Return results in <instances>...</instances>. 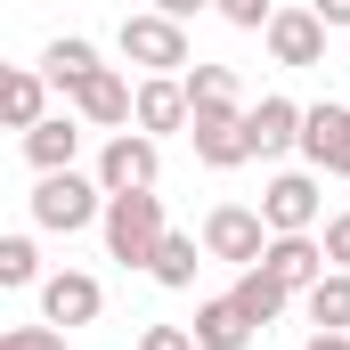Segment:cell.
<instances>
[{"instance_id": "25", "label": "cell", "mask_w": 350, "mask_h": 350, "mask_svg": "<svg viewBox=\"0 0 350 350\" xmlns=\"http://www.w3.org/2000/svg\"><path fill=\"white\" fill-rule=\"evenodd\" d=\"M0 350H66V334H57V326H8Z\"/></svg>"}, {"instance_id": "29", "label": "cell", "mask_w": 350, "mask_h": 350, "mask_svg": "<svg viewBox=\"0 0 350 350\" xmlns=\"http://www.w3.org/2000/svg\"><path fill=\"white\" fill-rule=\"evenodd\" d=\"M310 8H318L326 25H350V0H310Z\"/></svg>"}, {"instance_id": "26", "label": "cell", "mask_w": 350, "mask_h": 350, "mask_svg": "<svg viewBox=\"0 0 350 350\" xmlns=\"http://www.w3.org/2000/svg\"><path fill=\"white\" fill-rule=\"evenodd\" d=\"M326 261L350 269V212H334V220H326Z\"/></svg>"}, {"instance_id": "20", "label": "cell", "mask_w": 350, "mask_h": 350, "mask_svg": "<svg viewBox=\"0 0 350 350\" xmlns=\"http://www.w3.org/2000/svg\"><path fill=\"white\" fill-rule=\"evenodd\" d=\"M285 301H293V293H285L269 269H245V277H237V310H245L253 326H277V318H285Z\"/></svg>"}, {"instance_id": "12", "label": "cell", "mask_w": 350, "mask_h": 350, "mask_svg": "<svg viewBox=\"0 0 350 350\" xmlns=\"http://www.w3.org/2000/svg\"><path fill=\"white\" fill-rule=\"evenodd\" d=\"M74 114H82V122H98V131H114V122H131V114H139V90L122 82L114 66H98V74L74 90Z\"/></svg>"}, {"instance_id": "17", "label": "cell", "mask_w": 350, "mask_h": 350, "mask_svg": "<svg viewBox=\"0 0 350 350\" xmlns=\"http://www.w3.org/2000/svg\"><path fill=\"white\" fill-rule=\"evenodd\" d=\"M0 114H8V131H33V122L49 114V74H33V66H16V74L0 82Z\"/></svg>"}, {"instance_id": "30", "label": "cell", "mask_w": 350, "mask_h": 350, "mask_svg": "<svg viewBox=\"0 0 350 350\" xmlns=\"http://www.w3.org/2000/svg\"><path fill=\"white\" fill-rule=\"evenodd\" d=\"M301 350H350V334H310Z\"/></svg>"}, {"instance_id": "9", "label": "cell", "mask_w": 350, "mask_h": 350, "mask_svg": "<svg viewBox=\"0 0 350 350\" xmlns=\"http://www.w3.org/2000/svg\"><path fill=\"white\" fill-rule=\"evenodd\" d=\"M147 139H163V131H187L196 122V98H187V82L179 74H147L139 82V114H131Z\"/></svg>"}, {"instance_id": "3", "label": "cell", "mask_w": 350, "mask_h": 350, "mask_svg": "<svg viewBox=\"0 0 350 350\" xmlns=\"http://www.w3.org/2000/svg\"><path fill=\"white\" fill-rule=\"evenodd\" d=\"M122 57L131 66H147V74H179L187 66V33H179V16H163V8H147V16H122Z\"/></svg>"}, {"instance_id": "11", "label": "cell", "mask_w": 350, "mask_h": 350, "mask_svg": "<svg viewBox=\"0 0 350 350\" xmlns=\"http://www.w3.org/2000/svg\"><path fill=\"white\" fill-rule=\"evenodd\" d=\"M261 269L285 285V293H310V285L326 277V245H318V237H269Z\"/></svg>"}, {"instance_id": "18", "label": "cell", "mask_w": 350, "mask_h": 350, "mask_svg": "<svg viewBox=\"0 0 350 350\" xmlns=\"http://www.w3.org/2000/svg\"><path fill=\"white\" fill-rule=\"evenodd\" d=\"M301 310H310L318 334H350V269H326V277L301 293Z\"/></svg>"}, {"instance_id": "16", "label": "cell", "mask_w": 350, "mask_h": 350, "mask_svg": "<svg viewBox=\"0 0 350 350\" xmlns=\"http://www.w3.org/2000/svg\"><path fill=\"white\" fill-rule=\"evenodd\" d=\"M74 147H82V131H74L66 114H41V122L25 131V155H33V172H74Z\"/></svg>"}, {"instance_id": "19", "label": "cell", "mask_w": 350, "mask_h": 350, "mask_svg": "<svg viewBox=\"0 0 350 350\" xmlns=\"http://www.w3.org/2000/svg\"><path fill=\"white\" fill-rule=\"evenodd\" d=\"M41 74H49L57 90H82L90 74H98V49H90L82 33H66V41H49V49H41Z\"/></svg>"}, {"instance_id": "8", "label": "cell", "mask_w": 350, "mask_h": 350, "mask_svg": "<svg viewBox=\"0 0 350 350\" xmlns=\"http://www.w3.org/2000/svg\"><path fill=\"white\" fill-rule=\"evenodd\" d=\"M269 57L277 66H326V16L318 8H277L269 16Z\"/></svg>"}, {"instance_id": "7", "label": "cell", "mask_w": 350, "mask_h": 350, "mask_svg": "<svg viewBox=\"0 0 350 350\" xmlns=\"http://www.w3.org/2000/svg\"><path fill=\"white\" fill-rule=\"evenodd\" d=\"M318 179L310 172H277L269 179V196H261V220H269V237H310L318 228Z\"/></svg>"}, {"instance_id": "6", "label": "cell", "mask_w": 350, "mask_h": 350, "mask_svg": "<svg viewBox=\"0 0 350 350\" xmlns=\"http://www.w3.org/2000/svg\"><path fill=\"white\" fill-rule=\"evenodd\" d=\"M204 253H212V261H237V269H261L269 220H261V212H245V204H220V212L204 220Z\"/></svg>"}, {"instance_id": "5", "label": "cell", "mask_w": 350, "mask_h": 350, "mask_svg": "<svg viewBox=\"0 0 350 350\" xmlns=\"http://www.w3.org/2000/svg\"><path fill=\"white\" fill-rule=\"evenodd\" d=\"M155 172H163V155H155L147 131H114L106 155H98V187L106 196H139V187H155Z\"/></svg>"}, {"instance_id": "15", "label": "cell", "mask_w": 350, "mask_h": 350, "mask_svg": "<svg viewBox=\"0 0 350 350\" xmlns=\"http://www.w3.org/2000/svg\"><path fill=\"white\" fill-rule=\"evenodd\" d=\"M301 114H310V106H293V98H261V106L245 114L253 155H285V147H301Z\"/></svg>"}, {"instance_id": "24", "label": "cell", "mask_w": 350, "mask_h": 350, "mask_svg": "<svg viewBox=\"0 0 350 350\" xmlns=\"http://www.w3.org/2000/svg\"><path fill=\"white\" fill-rule=\"evenodd\" d=\"M212 8H220V16H228L237 33H269V16H277L269 0H212Z\"/></svg>"}, {"instance_id": "1", "label": "cell", "mask_w": 350, "mask_h": 350, "mask_svg": "<svg viewBox=\"0 0 350 350\" xmlns=\"http://www.w3.org/2000/svg\"><path fill=\"white\" fill-rule=\"evenodd\" d=\"M106 253L122 269H155V253H163V237H172V220H163V196L155 187H139V196H106Z\"/></svg>"}, {"instance_id": "4", "label": "cell", "mask_w": 350, "mask_h": 350, "mask_svg": "<svg viewBox=\"0 0 350 350\" xmlns=\"http://www.w3.org/2000/svg\"><path fill=\"white\" fill-rule=\"evenodd\" d=\"M187 139H196V163H212V172H237V163H253V131H245V106H196Z\"/></svg>"}, {"instance_id": "14", "label": "cell", "mask_w": 350, "mask_h": 350, "mask_svg": "<svg viewBox=\"0 0 350 350\" xmlns=\"http://www.w3.org/2000/svg\"><path fill=\"white\" fill-rule=\"evenodd\" d=\"M187 334H196V350H245L261 326L237 310V293H220V301H204V310H196V326H187Z\"/></svg>"}, {"instance_id": "28", "label": "cell", "mask_w": 350, "mask_h": 350, "mask_svg": "<svg viewBox=\"0 0 350 350\" xmlns=\"http://www.w3.org/2000/svg\"><path fill=\"white\" fill-rule=\"evenodd\" d=\"M155 8H163V16H179V25H187V16H196V8H212V0H155Z\"/></svg>"}, {"instance_id": "22", "label": "cell", "mask_w": 350, "mask_h": 350, "mask_svg": "<svg viewBox=\"0 0 350 350\" xmlns=\"http://www.w3.org/2000/svg\"><path fill=\"white\" fill-rule=\"evenodd\" d=\"M179 82H187L196 106H237V74H228V66H187Z\"/></svg>"}, {"instance_id": "27", "label": "cell", "mask_w": 350, "mask_h": 350, "mask_svg": "<svg viewBox=\"0 0 350 350\" xmlns=\"http://www.w3.org/2000/svg\"><path fill=\"white\" fill-rule=\"evenodd\" d=\"M139 350H196V334H187V326H147Z\"/></svg>"}, {"instance_id": "2", "label": "cell", "mask_w": 350, "mask_h": 350, "mask_svg": "<svg viewBox=\"0 0 350 350\" xmlns=\"http://www.w3.org/2000/svg\"><path fill=\"white\" fill-rule=\"evenodd\" d=\"M33 220L49 228V237H74V228H90V220H106V187L82 172H41V187H33Z\"/></svg>"}, {"instance_id": "21", "label": "cell", "mask_w": 350, "mask_h": 350, "mask_svg": "<svg viewBox=\"0 0 350 350\" xmlns=\"http://www.w3.org/2000/svg\"><path fill=\"white\" fill-rule=\"evenodd\" d=\"M147 277H155V285H172V293H179V285H196V237H179V228H172Z\"/></svg>"}, {"instance_id": "23", "label": "cell", "mask_w": 350, "mask_h": 350, "mask_svg": "<svg viewBox=\"0 0 350 350\" xmlns=\"http://www.w3.org/2000/svg\"><path fill=\"white\" fill-rule=\"evenodd\" d=\"M33 277H41L33 237H0V285H33Z\"/></svg>"}, {"instance_id": "10", "label": "cell", "mask_w": 350, "mask_h": 350, "mask_svg": "<svg viewBox=\"0 0 350 350\" xmlns=\"http://www.w3.org/2000/svg\"><path fill=\"white\" fill-rule=\"evenodd\" d=\"M301 155H310L318 172L350 179V106H310V114H301Z\"/></svg>"}, {"instance_id": "13", "label": "cell", "mask_w": 350, "mask_h": 350, "mask_svg": "<svg viewBox=\"0 0 350 350\" xmlns=\"http://www.w3.org/2000/svg\"><path fill=\"white\" fill-rule=\"evenodd\" d=\"M98 301H106V293H98V277H82V269H57V277L41 285V318H49V326H90Z\"/></svg>"}]
</instances>
